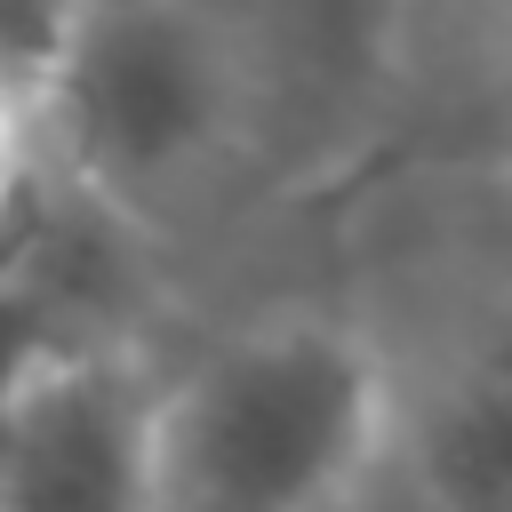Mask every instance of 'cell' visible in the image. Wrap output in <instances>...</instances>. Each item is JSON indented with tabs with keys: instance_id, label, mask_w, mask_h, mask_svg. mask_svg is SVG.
<instances>
[{
	"instance_id": "1",
	"label": "cell",
	"mask_w": 512,
	"mask_h": 512,
	"mask_svg": "<svg viewBox=\"0 0 512 512\" xmlns=\"http://www.w3.org/2000/svg\"><path fill=\"white\" fill-rule=\"evenodd\" d=\"M384 448V368L336 320H264L160 392L168 512H336Z\"/></svg>"
},
{
	"instance_id": "2",
	"label": "cell",
	"mask_w": 512,
	"mask_h": 512,
	"mask_svg": "<svg viewBox=\"0 0 512 512\" xmlns=\"http://www.w3.org/2000/svg\"><path fill=\"white\" fill-rule=\"evenodd\" d=\"M240 72L224 32L184 0H88V24L48 88L72 184L104 208H152L232 136Z\"/></svg>"
},
{
	"instance_id": "3",
	"label": "cell",
	"mask_w": 512,
	"mask_h": 512,
	"mask_svg": "<svg viewBox=\"0 0 512 512\" xmlns=\"http://www.w3.org/2000/svg\"><path fill=\"white\" fill-rule=\"evenodd\" d=\"M0 512H168L160 392L120 352L16 368L0 392Z\"/></svg>"
},
{
	"instance_id": "4",
	"label": "cell",
	"mask_w": 512,
	"mask_h": 512,
	"mask_svg": "<svg viewBox=\"0 0 512 512\" xmlns=\"http://www.w3.org/2000/svg\"><path fill=\"white\" fill-rule=\"evenodd\" d=\"M416 480L432 512H512V336L472 352L432 392Z\"/></svg>"
},
{
	"instance_id": "5",
	"label": "cell",
	"mask_w": 512,
	"mask_h": 512,
	"mask_svg": "<svg viewBox=\"0 0 512 512\" xmlns=\"http://www.w3.org/2000/svg\"><path fill=\"white\" fill-rule=\"evenodd\" d=\"M88 24V0H0V120L48 112V88Z\"/></svg>"
},
{
	"instance_id": "6",
	"label": "cell",
	"mask_w": 512,
	"mask_h": 512,
	"mask_svg": "<svg viewBox=\"0 0 512 512\" xmlns=\"http://www.w3.org/2000/svg\"><path fill=\"white\" fill-rule=\"evenodd\" d=\"M400 8H408V0H312V32L328 40L336 64H352V56H368V48L392 40Z\"/></svg>"
}]
</instances>
